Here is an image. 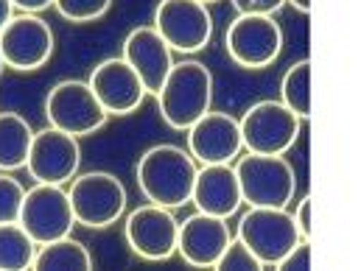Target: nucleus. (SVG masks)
Returning a JSON list of instances; mask_svg holds the SVG:
<instances>
[{"mask_svg": "<svg viewBox=\"0 0 361 271\" xmlns=\"http://www.w3.org/2000/svg\"><path fill=\"white\" fill-rule=\"evenodd\" d=\"M241 198L250 207H288L297 190V177L288 160L283 154H252L247 151L244 157L235 160L233 165Z\"/></svg>", "mask_w": 361, "mask_h": 271, "instance_id": "7ed1b4c3", "label": "nucleus"}, {"mask_svg": "<svg viewBox=\"0 0 361 271\" xmlns=\"http://www.w3.org/2000/svg\"><path fill=\"white\" fill-rule=\"evenodd\" d=\"M216 269H244V271H255V269H264L261 263H258V258L241 244V241H230L227 244V249H224V255L219 258V263H216Z\"/></svg>", "mask_w": 361, "mask_h": 271, "instance_id": "393cba45", "label": "nucleus"}, {"mask_svg": "<svg viewBox=\"0 0 361 271\" xmlns=\"http://www.w3.org/2000/svg\"><path fill=\"white\" fill-rule=\"evenodd\" d=\"M196 171H199V165L188 151H182L180 146L163 143V146L149 149L140 157L137 184L152 204L177 210L190 201Z\"/></svg>", "mask_w": 361, "mask_h": 271, "instance_id": "f257e3e1", "label": "nucleus"}, {"mask_svg": "<svg viewBox=\"0 0 361 271\" xmlns=\"http://www.w3.org/2000/svg\"><path fill=\"white\" fill-rule=\"evenodd\" d=\"M54 53V31L37 14H14L0 31V56L6 68L37 70Z\"/></svg>", "mask_w": 361, "mask_h": 271, "instance_id": "9b49d317", "label": "nucleus"}, {"mask_svg": "<svg viewBox=\"0 0 361 271\" xmlns=\"http://www.w3.org/2000/svg\"><path fill=\"white\" fill-rule=\"evenodd\" d=\"M224 221L227 218H216L207 213H196L188 221H182L177 235V252L182 260L199 269H216L219 258L233 241Z\"/></svg>", "mask_w": 361, "mask_h": 271, "instance_id": "2eb2a0df", "label": "nucleus"}, {"mask_svg": "<svg viewBox=\"0 0 361 271\" xmlns=\"http://www.w3.org/2000/svg\"><path fill=\"white\" fill-rule=\"evenodd\" d=\"M11 17H14V6H11V0H0V31H3V25H6Z\"/></svg>", "mask_w": 361, "mask_h": 271, "instance_id": "c756f323", "label": "nucleus"}, {"mask_svg": "<svg viewBox=\"0 0 361 271\" xmlns=\"http://www.w3.org/2000/svg\"><path fill=\"white\" fill-rule=\"evenodd\" d=\"M177 235L180 224L169 207L160 204H143L129 213L126 218V241L132 252L143 260H169L177 255Z\"/></svg>", "mask_w": 361, "mask_h": 271, "instance_id": "ddd939ff", "label": "nucleus"}, {"mask_svg": "<svg viewBox=\"0 0 361 271\" xmlns=\"http://www.w3.org/2000/svg\"><path fill=\"white\" fill-rule=\"evenodd\" d=\"M68 196L76 224H85L90 229H104L115 224L126 210V187L118 177L104 171L73 177Z\"/></svg>", "mask_w": 361, "mask_h": 271, "instance_id": "0eeeda50", "label": "nucleus"}, {"mask_svg": "<svg viewBox=\"0 0 361 271\" xmlns=\"http://www.w3.org/2000/svg\"><path fill=\"white\" fill-rule=\"evenodd\" d=\"M190 201L196 204L199 213H207L216 218L235 215L244 198H241V187L233 165H202L193 179Z\"/></svg>", "mask_w": 361, "mask_h": 271, "instance_id": "a211bd4d", "label": "nucleus"}, {"mask_svg": "<svg viewBox=\"0 0 361 271\" xmlns=\"http://www.w3.org/2000/svg\"><path fill=\"white\" fill-rule=\"evenodd\" d=\"M294 224H297L300 238H302V241H311V235H314V227H311V196L300 201V207H297V213H294Z\"/></svg>", "mask_w": 361, "mask_h": 271, "instance_id": "cd10ccee", "label": "nucleus"}, {"mask_svg": "<svg viewBox=\"0 0 361 271\" xmlns=\"http://www.w3.org/2000/svg\"><path fill=\"white\" fill-rule=\"evenodd\" d=\"M185 132H188V149H190L188 154L199 165H230L244 151L238 118H233L227 112L207 109Z\"/></svg>", "mask_w": 361, "mask_h": 271, "instance_id": "9d476101", "label": "nucleus"}, {"mask_svg": "<svg viewBox=\"0 0 361 271\" xmlns=\"http://www.w3.org/2000/svg\"><path fill=\"white\" fill-rule=\"evenodd\" d=\"M277 269H311V241H300L280 263Z\"/></svg>", "mask_w": 361, "mask_h": 271, "instance_id": "a878e982", "label": "nucleus"}, {"mask_svg": "<svg viewBox=\"0 0 361 271\" xmlns=\"http://www.w3.org/2000/svg\"><path fill=\"white\" fill-rule=\"evenodd\" d=\"M17 224L28 232V238L37 246L71 235L76 218H73V207H71L68 190L62 184L37 182L23 196V207H20Z\"/></svg>", "mask_w": 361, "mask_h": 271, "instance_id": "39448f33", "label": "nucleus"}, {"mask_svg": "<svg viewBox=\"0 0 361 271\" xmlns=\"http://www.w3.org/2000/svg\"><path fill=\"white\" fill-rule=\"evenodd\" d=\"M3 68H6V65H3V56H0V73H3Z\"/></svg>", "mask_w": 361, "mask_h": 271, "instance_id": "473e14b6", "label": "nucleus"}, {"mask_svg": "<svg viewBox=\"0 0 361 271\" xmlns=\"http://www.w3.org/2000/svg\"><path fill=\"white\" fill-rule=\"evenodd\" d=\"M238 126L244 151L252 154H286L300 137V118L283 101L252 103Z\"/></svg>", "mask_w": 361, "mask_h": 271, "instance_id": "423d86ee", "label": "nucleus"}, {"mask_svg": "<svg viewBox=\"0 0 361 271\" xmlns=\"http://www.w3.org/2000/svg\"><path fill=\"white\" fill-rule=\"evenodd\" d=\"M34 255H37V244L17 221L0 224V271L31 269Z\"/></svg>", "mask_w": 361, "mask_h": 271, "instance_id": "412c9836", "label": "nucleus"}, {"mask_svg": "<svg viewBox=\"0 0 361 271\" xmlns=\"http://www.w3.org/2000/svg\"><path fill=\"white\" fill-rule=\"evenodd\" d=\"M238 241L258 258L261 266H274L302 241L294 215L286 207H250L238 224Z\"/></svg>", "mask_w": 361, "mask_h": 271, "instance_id": "20e7f679", "label": "nucleus"}, {"mask_svg": "<svg viewBox=\"0 0 361 271\" xmlns=\"http://www.w3.org/2000/svg\"><path fill=\"white\" fill-rule=\"evenodd\" d=\"M25 187L8 174H0V224H14L20 218Z\"/></svg>", "mask_w": 361, "mask_h": 271, "instance_id": "b1692460", "label": "nucleus"}, {"mask_svg": "<svg viewBox=\"0 0 361 271\" xmlns=\"http://www.w3.org/2000/svg\"><path fill=\"white\" fill-rule=\"evenodd\" d=\"M79 163H82V149H79V140L73 134L59 132L54 126L34 132L25 168L37 182L65 184L76 177Z\"/></svg>", "mask_w": 361, "mask_h": 271, "instance_id": "4468645a", "label": "nucleus"}, {"mask_svg": "<svg viewBox=\"0 0 361 271\" xmlns=\"http://www.w3.org/2000/svg\"><path fill=\"white\" fill-rule=\"evenodd\" d=\"M227 53L241 68H267L280 56L283 31L271 14H241L227 28Z\"/></svg>", "mask_w": 361, "mask_h": 271, "instance_id": "f8f14e48", "label": "nucleus"}, {"mask_svg": "<svg viewBox=\"0 0 361 271\" xmlns=\"http://www.w3.org/2000/svg\"><path fill=\"white\" fill-rule=\"evenodd\" d=\"M45 115L54 129L68 132L73 137H85V134L98 132L109 118V112L98 103L87 82L56 84L45 98Z\"/></svg>", "mask_w": 361, "mask_h": 271, "instance_id": "6e6552de", "label": "nucleus"}, {"mask_svg": "<svg viewBox=\"0 0 361 271\" xmlns=\"http://www.w3.org/2000/svg\"><path fill=\"white\" fill-rule=\"evenodd\" d=\"M280 101L300 120L311 118V62L308 59L288 68V73L283 76V84H280Z\"/></svg>", "mask_w": 361, "mask_h": 271, "instance_id": "4be33fe9", "label": "nucleus"}, {"mask_svg": "<svg viewBox=\"0 0 361 271\" xmlns=\"http://www.w3.org/2000/svg\"><path fill=\"white\" fill-rule=\"evenodd\" d=\"M31 269L87 271V269H92V258H90V252H87L85 244H79V241H73L71 235H65V238H56V241H51V244L37 246V255H34Z\"/></svg>", "mask_w": 361, "mask_h": 271, "instance_id": "aec40b11", "label": "nucleus"}, {"mask_svg": "<svg viewBox=\"0 0 361 271\" xmlns=\"http://www.w3.org/2000/svg\"><path fill=\"white\" fill-rule=\"evenodd\" d=\"M123 59L132 65V70L140 76L146 92H152V95H157V90L166 82V76L174 68V51L154 31V25H140L126 37Z\"/></svg>", "mask_w": 361, "mask_h": 271, "instance_id": "f3484780", "label": "nucleus"}, {"mask_svg": "<svg viewBox=\"0 0 361 271\" xmlns=\"http://www.w3.org/2000/svg\"><path fill=\"white\" fill-rule=\"evenodd\" d=\"M11 6H14V11L20 8L23 14H37V11L51 8V6H54V0H11Z\"/></svg>", "mask_w": 361, "mask_h": 271, "instance_id": "c85d7f7f", "label": "nucleus"}, {"mask_svg": "<svg viewBox=\"0 0 361 271\" xmlns=\"http://www.w3.org/2000/svg\"><path fill=\"white\" fill-rule=\"evenodd\" d=\"M199 3H204V6H207V3H216V0H199Z\"/></svg>", "mask_w": 361, "mask_h": 271, "instance_id": "2f4dec72", "label": "nucleus"}, {"mask_svg": "<svg viewBox=\"0 0 361 271\" xmlns=\"http://www.w3.org/2000/svg\"><path fill=\"white\" fill-rule=\"evenodd\" d=\"M87 84L95 92L98 103L109 115H129L146 98V87H143L140 76L132 70V65L126 59H106V62H101L92 70Z\"/></svg>", "mask_w": 361, "mask_h": 271, "instance_id": "dca6fc26", "label": "nucleus"}, {"mask_svg": "<svg viewBox=\"0 0 361 271\" xmlns=\"http://www.w3.org/2000/svg\"><path fill=\"white\" fill-rule=\"evenodd\" d=\"M154 31L177 53H196L213 37V20L199 0H160L154 11Z\"/></svg>", "mask_w": 361, "mask_h": 271, "instance_id": "1a4fd4ad", "label": "nucleus"}, {"mask_svg": "<svg viewBox=\"0 0 361 271\" xmlns=\"http://www.w3.org/2000/svg\"><path fill=\"white\" fill-rule=\"evenodd\" d=\"M288 3H291L297 11H302V14H308V11H311V0H288Z\"/></svg>", "mask_w": 361, "mask_h": 271, "instance_id": "7c9ffc66", "label": "nucleus"}, {"mask_svg": "<svg viewBox=\"0 0 361 271\" xmlns=\"http://www.w3.org/2000/svg\"><path fill=\"white\" fill-rule=\"evenodd\" d=\"M286 0H233L241 14H274Z\"/></svg>", "mask_w": 361, "mask_h": 271, "instance_id": "bb28decb", "label": "nucleus"}, {"mask_svg": "<svg viewBox=\"0 0 361 271\" xmlns=\"http://www.w3.org/2000/svg\"><path fill=\"white\" fill-rule=\"evenodd\" d=\"M34 132L17 112H0V171H17L28 160Z\"/></svg>", "mask_w": 361, "mask_h": 271, "instance_id": "6ab92c4d", "label": "nucleus"}, {"mask_svg": "<svg viewBox=\"0 0 361 271\" xmlns=\"http://www.w3.org/2000/svg\"><path fill=\"white\" fill-rule=\"evenodd\" d=\"M54 6L71 23H90L109 11L112 0H54Z\"/></svg>", "mask_w": 361, "mask_h": 271, "instance_id": "5701e85b", "label": "nucleus"}, {"mask_svg": "<svg viewBox=\"0 0 361 271\" xmlns=\"http://www.w3.org/2000/svg\"><path fill=\"white\" fill-rule=\"evenodd\" d=\"M210 101H213V76L199 62H174L171 73L157 90L160 115L177 132H185L190 123H196L210 109Z\"/></svg>", "mask_w": 361, "mask_h": 271, "instance_id": "f03ea898", "label": "nucleus"}]
</instances>
